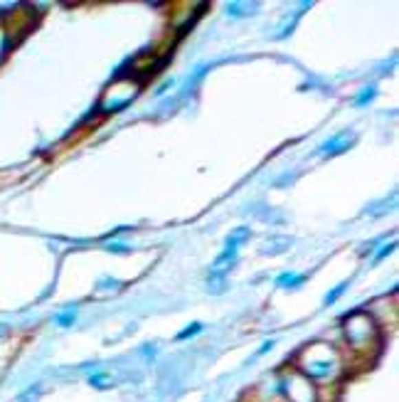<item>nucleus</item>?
Returning <instances> with one entry per match:
<instances>
[{"instance_id":"1","label":"nucleus","mask_w":399,"mask_h":402,"mask_svg":"<svg viewBox=\"0 0 399 402\" xmlns=\"http://www.w3.org/2000/svg\"><path fill=\"white\" fill-rule=\"evenodd\" d=\"M291 368H296L301 375H305L318 388L338 385V380L347 370L343 350L335 343H328V341H316V343L303 346L299 350V355L294 358V366Z\"/></svg>"},{"instance_id":"2","label":"nucleus","mask_w":399,"mask_h":402,"mask_svg":"<svg viewBox=\"0 0 399 402\" xmlns=\"http://www.w3.org/2000/svg\"><path fill=\"white\" fill-rule=\"evenodd\" d=\"M343 358L350 363H372L377 358V353L382 350V328L375 324L365 308H358L352 314L345 316L343 321Z\"/></svg>"},{"instance_id":"3","label":"nucleus","mask_w":399,"mask_h":402,"mask_svg":"<svg viewBox=\"0 0 399 402\" xmlns=\"http://www.w3.org/2000/svg\"><path fill=\"white\" fill-rule=\"evenodd\" d=\"M143 89V82H138L136 77H118L114 79L109 87L104 89V94L99 96V104H96V109H99V114H116V112H124L126 107H131L136 99H138V94H141Z\"/></svg>"},{"instance_id":"4","label":"nucleus","mask_w":399,"mask_h":402,"mask_svg":"<svg viewBox=\"0 0 399 402\" xmlns=\"http://www.w3.org/2000/svg\"><path fill=\"white\" fill-rule=\"evenodd\" d=\"M279 392L286 402H318V385L301 375L296 368H288L279 375Z\"/></svg>"},{"instance_id":"5","label":"nucleus","mask_w":399,"mask_h":402,"mask_svg":"<svg viewBox=\"0 0 399 402\" xmlns=\"http://www.w3.org/2000/svg\"><path fill=\"white\" fill-rule=\"evenodd\" d=\"M0 23L6 28L10 42L15 45L20 37H25L30 30H32V25H35V12L30 10V8H15V10L6 12V15L0 18Z\"/></svg>"},{"instance_id":"6","label":"nucleus","mask_w":399,"mask_h":402,"mask_svg":"<svg viewBox=\"0 0 399 402\" xmlns=\"http://www.w3.org/2000/svg\"><path fill=\"white\" fill-rule=\"evenodd\" d=\"M367 314L375 319V324L380 326V328H392V326H397V296H380V299H375V302L370 304V306L365 308Z\"/></svg>"},{"instance_id":"7","label":"nucleus","mask_w":399,"mask_h":402,"mask_svg":"<svg viewBox=\"0 0 399 402\" xmlns=\"http://www.w3.org/2000/svg\"><path fill=\"white\" fill-rule=\"evenodd\" d=\"M355 141H358V134H355V131H350V129L341 131V134H335V136L328 138L325 143H321L318 156H323V158H335V156L350 151V148L355 146Z\"/></svg>"},{"instance_id":"8","label":"nucleus","mask_w":399,"mask_h":402,"mask_svg":"<svg viewBox=\"0 0 399 402\" xmlns=\"http://www.w3.org/2000/svg\"><path fill=\"white\" fill-rule=\"evenodd\" d=\"M197 8H205V3H182V6H177V10L171 12L173 30H177V32H185V30L193 25V20L200 15Z\"/></svg>"},{"instance_id":"9","label":"nucleus","mask_w":399,"mask_h":402,"mask_svg":"<svg viewBox=\"0 0 399 402\" xmlns=\"http://www.w3.org/2000/svg\"><path fill=\"white\" fill-rule=\"evenodd\" d=\"M291 244H294V240H291V237L271 235L269 240H264V244H261V255L279 257V255H283V252H288V249H291Z\"/></svg>"},{"instance_id":"10","label":"nucleus","mask_w":399,"mask_h":402,"mask_svg":"<svg viewBox=\"0 0 399 402\" xmlns=\"http://www.w3.org/2000/svg\"><path fill=\"white\" fill-rule=\"evenodd\" d=\"M237 260H239V252H232V249H222V255L215 260L210 274H219V277H227L232 269H235Z\"/></svg>"},{"instance_id":"11","label":"nucleus","mask_w":399,"mask_h":402,"mask_svg":"<svg viewBox=\"0 0 399 402\" xmlns=\"http://www.w3.org/2000/svg\"><path fill=\"white\" fill-rule=\"evenodd\" d=\"M249 237H252V230L249 227H237L232 235L224 240V249H232V252H239L241 244L249 242Z\"/></svg>"},{"instance_id":"12","label":"nucleus","mask_w":399,"mask_h":402,"mask_svg":"<svg viewBox=\"0 0 399 402\" xmlns=\"http://www.w3.org/2000/svg\"><path fill=\"white\" fill-rule=\"evenodd\" d=\"M259 8V3H229L227 6V15L229 18H247V15H254Z\"/></svg>"},{"instance_id":"13","label":"nucleus","mask_w":399,"mask_h":402,"mask_svg":"<svg viewBox=\"0 0 399 402\" xmlns=\"http://www.w3.org/2000/svg\"><path fill=\"white\" fill-rule=\"evenodd\" d=\"M303 282H305L303 274H294V272H283L276 277V286H281V289H299Z\"/></svg>"},{"instance_id":"14","label":"nucleus","mask_w":399,"mask_h":402,"mask_svg":"<svg viewBox=\"0 0 399 402\" xmlns=\"http://www.w3.org/2000/svg\"><path fill=\"white\" fill-rule=\"evenodd\" d=\"M121 286H124L121 282H116V279H109V277H106V279H101L99 284H96L94 296H99V299H101V296L118 294V291H121Z\"/></svg>"},{"instance_id":"15","label":"nucleus","mask_w":399,"mask_h":402,"mask_svg":"<svg viewBox=\"0 0 399 402\" xmlns=\"http://www.w3.org/2000/svg\"><path fill=\"white\" fill-rule=\"evenodd\" d=\"M207 291L215 296L224 294L227 291V277H219V274H210L207 277Z\"/></svg>"},{"instance_id":"16","label":"nucleus","mask_w":399,"mask_h":402,"mask_svg":"<svg viewBox=\"0 0 399 402\" xmlns=\"http://www.w3.org/2000/svg\"><path fill=\"white\" fill-rule=\"evenodd\" d=\"M89 385L96 388V390H109L114 385V378L109 373H91L89 375Z\"/></svg>"},{"instance_id":"17","label":"nucleus","mask_w":399,"mask_h":402,"mask_svg":"<svg viewBox=\"0 0 399 402\" xmlns=\"http://www.w3.org/2000/svg\"><path fill=\"white\" fill-rule=\"evenodd\" d=\"M375 96H377V89L375 87H365L363 92H360V94L355 96V107H358V109L367 107V104H370V101L375 99Z\"/></svg>"},{"instance_id":"18","label":"nucleus","mask_w":399,"mask_h":402,"mask_svg":"<svg viewBox=\"0 0 399 402\" xmlns=\"http://www.w3.org/2000/svg\"><path fill=\"white\" fill-rule=\"evenodd\" d=\"M76 321V308H67V311H62V314H57V319H54V324L59 326V328H69L72 324Z\"/></svg>"},{"instance_id":"19","label":"nucleus","mask_w":399,"mask_h":402,"mask_svg":"<svg viewBox=\"0 0 399 402\" xmlns=\"http://www.w3.org/2000/svg\"><path fill=\"white\" fill-rule=\"evenodd\" d=\"M254 215H257L259 220H276V222H281V215H274V207L259 205V207H254Z\"/></svg>"},{"instance_id":"20","label":"nucleus","mask_w":399,"mask_h":402,"mask_svg":"<svg viewBox=\"0 0 399 402\" xmlns=\"http://www.w3.org/2000/svg\"><path fill=\"white\" fill-rule=\"evenodd\" d=\"M345 291H347V282H343V284H338L333 291H328V294H325V306H333V304L338 302Z\"/></svg>"},{"instance_id":"21","label":"nucleus","mask_w":399,"mask_h":402,"mask_svg":"<svg viewBox=\"0 0 399 402\" xmlns=\"http://www.w3.org/2000/svg\"><path fill=\"white\" fill-rule=\"evenodd\" d=\"M10 47H12V42H10V37H8L6 28H3V23H0V62L6 59V54L10 52Z\"/></svg>"},{"instance_id":"22","label":"nucleus","mask_w":399,"mask_h":402,"mask_svg":"<svg viewBox=\"0 0 399 402\" xmlns=\"http://www.w3.org/2000/svg\"><path fill=\"white\" fill-rule=\"evenodd\" d=\"M200 331H202V324H197V321H195V324H190L188 328H182V331L177 333V341H188V338L197 336Z\"/></svg>"},{"instance_id":"23","label":"nucleus","mask_w":399,"mask_h":402,"mask_svg":"<svg viewBox=\"0 0 399 402\" xmlns=\"http://www.w3.org/2000/svg\"><path fill=\"white\" fill-rule=\"evenodd\" d=\"M394 247H397V242H389V244H385V247L380 249V252H377L375 255V264H380L382 260H385V257H389L394 252Z\"/></svg>"},{"instance_id":"24","label":"nucleus","mask_w":399,"mask_h":402,"mask_svg":"<svg viewBox=\"0 0 399 402\" xmlns=\"http://www.w3.org/2000/svg\"><path fill=\"white\" fill-rule=\"evenodd\" d=\"M109 252H116V255H126V252H129V247H126V244H118V242H114V244H109Z\"/></svg>"},{"instance_id":"25","label":"nucleus","mask_w":399,"mask_h":402,"mask_svg":"<svg viewBox=\"0 0 399 402\" xmlns=\"http://www.w3.org/2000/svg\"><path fill=\"white\" fill-rule=\"evenodd\" d=\"M274 346H276L274 341H264V343H261V348L257 350V355H264V353H269V350L274 348Z\"/></svg>"},{"instance_id":"26","label":"nucleus","mask_w":399,"mask_h":402,"mask_svg":"<svg viewBox=\"0 0 399 402\" xmlns=\"http://www.w3.org/2000/svg\"><path fill=\"white\" fill-rule=\"evenodd\" d=\"M6 333H8V326H6V324H0V338L6 336Z\"/></svg>"},{"instance_id":"27","label":"nucleus","mask_w":399,"mask_h":402,"mask_svg":"<svg viewBox=\"0 0 399 402\" xmlns=\"http://www.w3.org/2000/svg\"><path fill=\"white\" fill-rule=\"evenodd\" d=\"M271 402H286V400H283V397H276V400H271Z\"/></svg>"}]
</instances>
